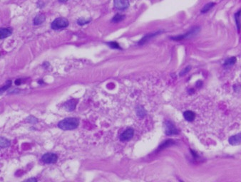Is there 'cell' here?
<instances>
[{
    "label": "cell",
    "instance_id": "6da1fadb",
    "mask_svg": "<svg viewBox=\"0 0 241 182\" xmlns=\"http://www.w3.org/2000/svg\"><path fill=\"white\" fill-rule=\"evenodd\" d=\"M78 125V119L74 117H68L62 119L58 124V127L63 130H72Z\"/></svg>",
    "mask_w": 241,
    "mask_h": 182
},
{
    "label": "cell",
    "instance_id": "7a4b0ae2",
    "mask_svg": "<svg viewBox=\"0 0 241 182\" xmlns=\"http://www.w3.org/2000/svg\"><path fill=\"white\" fill-rule=\"evenodd\" d=\"M69 21L65 18H57L51 23V28L54 30H59L66 28L69 26Z\"/></svg>",
    "mask_w": 241,
    "mask_h": 182
},
{
    "label": "cell",
    "instance_id": "3957f363",
    "mask_svg": "<svg viewBox=\"0 0 241 182\" xmlns=\"http://www.w3.org/2000/svg\"><path fill=\"white\" fill-rule=\"evenodd\" d=\"M57 159H58V157L54 153H47L42 157V162L45 164H54L56 162Z\"/></svg>",
    "mask_w": 241,
    "mask_h": 182
},
{
    "label": "cell",
    "instance_id": "277c9868",
    "mask_svg": "<svg viewBox=\"0 0 241 182\" xmlns=\"http://www.w3.org/2000/svg\"><path fill=\"white\" fill-rule=\"evenodd\" d=\"M199 30H200L199 28H194L190 31H189V32H188V33H185V34L180 35V36H178V37H172V39L175 41H181V40L185 39H188V38L191 37H193V36L196 34V33L199 32Z\"/></svg>",
    "mask_w": 241,
    "mask_h": 182
},
{
    "label": "cell",
    "instance_id": "5b68a950",
    "mask_svg": "<svg viewBox=\"0 0 241 182\" xmlns=\"http://www.w3.org/2000/svg\"><path fill=\"white\" fill-rule=\"evenodd\" d=\"M134 135V131L132 128H128L126 130L123 132L121 134L120 136V140L122 142H126V141H129Z\"/></svg>",
    "mask_w": 241,
    "mask_h": 182
},
{
    "label": "cell",
    "instance_id": "8992f818",
    "mask_svg": "<svg viewBox=\"0 0 241 182\" xmlns=\"http://www.w3.org/2000/svg\"><path fill=\"white\" fill-rule=\"evenodd\" d=\"M114 6L119 10H123L129 6L128 0H114Z\"/></svg>",
    "mask_w": 241,
    "mask_h": 182
},
{
    "label": "cell",
    "instance_id": "52a82bcc",
    "mask_svg": "<svg viewBox=\"0 0 241 182\" xmlns=\"http://www.w3.org/2000/svg\"><path fill=\"white\" fill-rule=\"evenodd\" d=\"M178 133L177 130L174 127L173 124L171 122H166V134L167 135H176Z\"/></svg>",
    "mask_w": 241,
    "mask_h": 182
},
{
    "label": "cell",
    "instance_id": "ba28073f",
    "mask_svg": "<svg viewBox=\"0 0 241 182\" xmlns=\"http://www.w3.org/2000/svg\"><path fill=\"white\" fill-rule=\"evenodd\" d=\"M229 143L232 145H238L241 144V134L233 135L229 138Z\"/></svg>",
    "mask_w": 241,
    "mask_h": 182
},
{
    "label": "cell",
    "instance_id": "9c48e42d",
    "mask_svg": "<svg viewBox=\"0 0 241 182\" xmlns=\"http://www.w3.org/2000/svg\"><path fill=\"white\" fill-rule=\"evenodd\" d=\"M76 105V100H69V101L66 102L65 105H64V107H65L66 110L72 111L75 109Z\"/></svg>",
    "mask_w": 241,
    "mask_h": 182
},
{
    "label": "cell",
    "instance_id": "30bf717a",
    "mask_svg": "<svg viewBox=\"0 0 241 182\" xmlns=\"http://www.w3.org/2000/svg\"><path fill=\"white\" fill-rule=\"evenodd\" d=\"M1 39H5L12 33V29L11 28H1Z\"/></svg>",
    "mask_w": 241,
    "mask_h": 182
},
{
    "label": "cell",
    "instance_id": "8fae6325",
    "mask_svg": "<svg viewBox=\"0 0 241 182\" xmlns=\"http://www.w3.org/2000/svg\"><path fill=\"white\" fill-rule=\"evenodd\" d=\"M183 117H184V118L186 120L191 122L195 119V113L193 111L190 110L185 111L184 113H183Z\"/></svg>",
    "mask_w": 241,
    "mask_h": 182
},
{
    "label": "cell",
    "instance_id": "7c38bea8",
    "mask_svg": "<svg viewBox=\"0 0 241 182\" xmlns=\"http://www.w3.org/2000/svg\"><path fill=\"white\" fill-rule=\"evenodd\" d=\"M45 20V16L43 14H38L34 20V24L35 25H39L44 22Z\"/></svg>",
    "mask_w": 241,
    "mask_h": 182
},
{
    "label": "cell",
    "instance_id": "4fadbf2b",
    "mask_svg": "<svg viewBox=\"0 0 241 182\" xmlns=\"http://www.w3.org/2000/svg\"><path fill=\"white\" fill-rule=\"evenodd\" d=\"M240 15H241V11H238L237 13L235 14V22L236 26H237L238 32L240 31L241 24H240Z\"/></svg>",
    "mask_w": 241,
    "mask_h": 182
},
{
    "label": "cell",
    "instance_id": "5bb4252c",
    "mask_svg": "<svg viewBox=\"0 0 241 182\" xmlns=\"http://www.w3.org/2000/svg\"><path fill=\"white\" fill-rule=\"evenodd\" d=\"M236 61H237V59H236L235 57H231V58H229L226 60V61H225V63H224V66L229 67V66L234 65Z\"/></svg>",
    "mask_w": 241,
    "mask_h": 182
},
{
    "label": "cell",
    "instance_id": "9a60e30c",
    "mask_svg": "<svg viewBox=\"0 0 241 182\" xmlns=\"http://www.w3.org/2000/svg\"><path fill=\"white\" fill-rule=\"evenodd\" d=\"M215 4H215L214 2H209V3H208L203 6V8L201 9V12L202 13L208 12V11H210L212 8H213V7L215 6Z\"/></svg>",
    "mask_w": 241,
    "mask_h": 182
},
{
    "label": "cell",
    "instance_id": "2e32d148",
    "mask_svg": "<svg viewBox=\"0 0 241 182\" xmlns=\"http://www.w3.org/2000/svg\"><path fill=\"white\" fill-rule=\"evenodd\" d=\"M161 33V32H156V33H152V34H149V35L145 36V37L144 38V39H142L141 40V41L139 42V44H144V43L146 41L149 40L150 39H151V38L155 37V36H156L157 34H158V33Z\"/></svg>",
    "mask_w": 241,
    "mask_h": 182
},
{
    "label": "cell",
    "instance_id": "e0dca14e",
    "mask_svg": "<svg viewBox=\"0 0 241 182\" xmlns=\"http://www.w3.org/2000/svg\"><path fill=\"white\" fill-rule=\"evenodd\" d=\"M124 18H125V16L118 14H116V15L113 18L112 21H114V22H115V23H118V22H119V21H121L122 20H123Z\"/></svg>",
    "mask_w": 241,
    "mask_h": 182
},
{
    "label": "cell",
    "instance_id": "ac0fdd59",
    "mask_svg": "<svg viewBox=\"0 0 241 182\" xmlns=\"http://www.w3.org/2000/svg\"><path fill=\"white\" fill-rule=\"evenodd\" d=\"M9 141L7 140V139L2 137L1 138V148H6L7 147L9 146Z\"/></svg>",
    "mask_w": 241,
    "mask_h": 182
},
{
    "label": "cell",
    "instance_id": "d6986e66",
    "mask_svg": "<svg viewBox=\"0 0 241 182\" xmlns=\"http://www.w3.org/2000/svg\"><path fill=\"white\" fill-rule=\"evenodd\" d=\"M109 45H110L111 47L114 48V49H120L119 45L116 42H111V43H110V44H109Z\"/></svg>",
    "mask_w": 241,
    "mask_h": 182
},
{
    "label": "cell",
    "instance_id": "ffe728a7",
    "mask_svg": "<svg viewBox=\"0 0 241 182\" xmlns=\"http://www.w3.org/2000/svg\"><path fill=\"white\" fill-rule=\"evenodd\" d=\"M89 21H84L83 19H79V20H78V24L79 25H83V24H88Z\"/></svg>",
    "mask_w": 241,
    "mask_h": 182
},
{
    "label": "cell",
    "instance_id": "44dd1931",
    "mask_svg": "<svg viewBox=\"0 0 241 182\" xmlns=\"http://www.w3.org/2000/svg\"><path fill=\"white\" fill-rule=\"evenodd\" d=\"M11 81H9L8 84H7V85H5L4 86L3 88H1V92H4V90H6L7 89H8V88H9V87H10V85H11Z\"/></svg>",
    "mask_w": 241,
    "mask_h": 182
},
{
    "label": "cell",
    "instance_id": "7402d4cb",
    "mask_svg": "<svg viewBox=\"0 0 241 182\" xmlns=\"http://www.w3.org/2000/svg\"><path fill=\"white\" fill-rule=\"evenodd\" d=\"M190 70V66L186 67V68L184 69V70H183V71H181V76L184 75V74H185L186 73H187V72H188Z\"/></svg>",
    "mask_w": 241,
    "mask_h": 182
},
{
    "label": "cell",
    "instance_id": "603a6c76",
    "mask_svg": "<svg viewBox=\"0 0 241 182\" xmlns=\"http://www.w3.org/2000/svg\"><path fill=\"white\" fill-rule=\"evenodd\" d=\"M20 83H21V80H19V79H17V80H16V82H15V84H16V85H18V84L20 85Z\"/></svg>",
    "mask_w": 241,
    "mask_h": 182
},
{
    "label": "cell",
    "instance_id": "cb8c5ba5",
    "mask_svg": "<svg viewBox=\"0 0 241 182\" xmlns=\"http://www.w3.org/2000/svg\"><path fill=\"white\" fill-rule=\"evenodd\" d=\"M28 181H37V179H29Z\"/></svg>",
    "mask_w": 241,
    "mask_h": 182
}]
</instances>
